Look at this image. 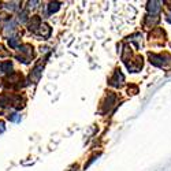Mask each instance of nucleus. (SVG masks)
Masks as SVG:
<instances>
[{
    "label": "nucleus",
    "mask_w": 171,
    "mask_h": 171,
    "mask_svg": "<svg viewBox=\"0 0 171 171\" xmlns=\"http://www.w3.org/2000/svg\"><path fill=\"white\" fill-rule=\"evenodd\" d=\"M58 8H59V4H58V3H51V4H49V11H51V12L56 11Z\"/></svg>",
    "instance_id": "obj_2"
},
{
    "label": "nucleus",
    "mask_w": 171,
    "mask_h": 171,
    "mask_svg": "<svg viewBox=\"0 0 171 171\" xmlns=\"http://www.w3.org/2000/svg\"><path fill=\"white\" fill-rule=\"evenodd\" d=\"M3 130H4V123H3V122H0V133H2Z\"/></svg>",
    "instance_id": "obj_3"
},
{
    "label": "nucleus",
    "mask_w": 171,
    "mask_h": 171,
    "mask_svg": "<svg viewBox=\"0 0 171 171\" xmlns=\"http://www.w3.org/2000/svg\"><path fill=\"white\" fill-rule=\"evenodd\" d=\"M8 119H10V121H12V122H18L21 119V115H18V114H12V115L8 116Z\"/></svg>",
    "instance_id": "obj_1"
}]
</instances>
